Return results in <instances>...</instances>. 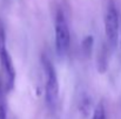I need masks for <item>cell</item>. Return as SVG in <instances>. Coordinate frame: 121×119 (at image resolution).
<instances>
[{
	"label": "cell",
	"instance_id": "8",
	"mask_svg": "<svg viewBox=\"0 0 121 119\" xmlns=\"http://www.w3.org/2000/svg\"><path fill=\"white\" fill-rule=\"evenodd\" d=\"M92 119H107V117H106V109H105V105H104L102 102H100L95 106Z\"/></svg>",
	"mask_w": 121,
	"mask_h": 119
},
{
	"label": "cell",
	"instance_id": "2",
	"mask_svg": "<svg viewBox=\"0 0 121 119\" xmlns=\"http://www.w3.org/2000/svg\"><path fill=\"white\" fill-rule=\"evenodd\" d=\"M105 35L106 44L109 50H114L119 42V14L113 0L107 1L105 11Z\"/></svg>",
	"mask_w": 121,
	"mask_h": 119
},
{
	"label": "cell",
	"instance_id": "1",
	"mask_svg": "<svg viewBox=\"0 0 121 119\" xmlns=\"http://www.w3.org/2000/svg\"><path fill=\"white\" fill-rule=\"evenodd\" d=\"M41 64L43 68V73L46 76L45 84V99L47 105L51 109H54L59 102V81L55 67L47 55L41 56Z\"/></svg>",
	"mask_w": 121,
	"mask_h": 119
},
{
	"label": "cell",
	"instance_id": "7",
	"mask_svg": "<svg viewBox=\"0 0 121 119\" xmlns=\"http://www.w3.org/2000/svg\"><path fill=\"white\" fill-rule=\"evenodd\" d=\"M92 46H93V38L91 35L86 36L82 43H81V50L85 56H89L91 53H92Z\"/></svg>",
	"mask_w": 121,
	"mask_h": 119
},
{
	"label": "cell",
	"instance_id": "5",
	"mask_svg": "<svg viewBox=\"0 0 121 119\" xmlns=\"http://www.w3.org/2000/svg\"><path fill=\"white\" fill-rule=\"evenodd\" d=\"M109 48L107 47V44L105 43L104 47L101 48V50L99 51V56H98V70L99 73H105L107 69V63H108V54H109Z\"/></svg>",
	"mask_w": 121,
	"mask_h": 119
},
{
	"label": "cell",
	"instance_id": "4",
	"mask_svg": "<svg viewBox=\"0 0 121 119\" xmlns=\"http://www.w3.org/2000/svg\"><path fill=\"white\" fill-rule=\"evenodd\" d=\"M0 68L2 73V85L7 92L12 91L15 83V69L12 62V57L7 50V48L0 51Z\"/></svg>",
	"mask_w": 121,
	"mask_h": 119
},
{
	"label": "cell",
	"instance_id": "9",
	"mask_svg": "<svg viewBox=\"0 0 121 119\" xmlns=\"http://www.w3.org/2000/svg\"><path fill=\"white\" fill-rule=\"evenodd\" d=\"M5 48H6V33H5L2 21L0 20V51Z\"/></svg>",
	"mask_w": 121,
	"mask_h": 119
},
{
	"label": "cell",
	"instance_id": "3",
	"mask_svg": "<svg viewBox=\"0 0 121 119\" xmlns=\"http://www.w3.org/2000/svg\"><path fill=\"white\" fill-rule=\"evenodd\" d=\"M55 49L60 57L66 56L71 46V33L68 23L62 9H58L55 13Z\"/></svg>",
	"mask_w": 121,
	"mask_h": 119
},
{
	"label": "cell",
	"instance_id": "10",
	"mask_svg": "<svg viewBox=\"0 0 121 119\" xmlns=\"http://www.w3.org/2000/svg\"><path fill=\"white\" fill-rule=\"evenodd\" d=\"M120 42H121V40H120Z\"/></svg>",
	"mask_w": 121,
	"mask_h": 119
},
{
	"label": "cell",
	"instance_id": "6",
	"mask_svg": "<svg viewBox=\"0 0 121 119\" xmlns=\"http://www.w3.org/2000/svg\"><path fill=\"white\" fill-rule=\"evenodd\" d=\"M7 118V103H6V91L0 78V119Z\"/></svg>",
	"mask_w": 121,
	"mask_h": 119
}]
</instances>
